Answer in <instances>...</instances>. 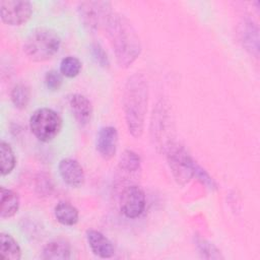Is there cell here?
Wrapping results in <instances>:
<instances>
[{"mask_svg": "<svg viewBox=\"0 0 260 260\" xmlns=\"http://www.w3.org/2000/svg\"><path fill=\"white\" fill-rule=\"evenodd\" d=\"M2 20L9 25H21L32 14V5L25 0H3L0 2Z\"/></svg>", "mask_w": 260, "mask_h": 260, "instance_id": "52a82bcc", "label": "cell"}, {"mask_svg": "<svg viewBox=\"0 0 260 260\" xmlns=\"http://www.w3.org/2000/svg\"><path fill=\"white\" fill-rule=\"evenodd\" d=\"M56 219L64 225H74L78 221V210L69 202L60 201L54 208Z\"/></svg>", "mask_w": 260, "mask_h": 260, "instance_id": "2e32d148", "label": "cell"}, {"mask_svg": "<svg viewBox=\"0 0 260 260\" xmlns=\"http://www.w3.org/2000/svg\"><path fill=\"white\" fill-rule=\"evenodd\" d=\"M59 173L63 181L74 188L84 183V172L80 164L73 158H63L59 162Z\"/></svg>", "mask_w": 260, "mask_h": 260, "instance_id": "30bf717a", "label": "cell"}, {"mask_svg": "<svg viewBox=\"0 0 260 260\" xmlns=\"http://www.w3.org/2000/svg\"><path fill=\"white\" fill-rule=\"evenodd\" d=\"M45 83L50 90H58L62 85V76L56 70H50L45 75Z\"/></svg>", "mask_w": 260, "mask_h": 260, "instance_id": "d4e9b609", "label": "cell"}, {"mask_svg": "<svg viewBox=\"0 0 260 260\" xmlns=\"http://www.w3.org/2000/svg\"><path fill=\"white\" fill-rule=\"evenodd\" d=\"M68 103L71 113L78 124L81 126L86 125L90 121L92 114V106L89 100L80 93H74L69 96Z\"/></svg>", "mask_w": 260, "mask_h": 260, "instance_id": "8fae6325", "label": "cell"}, {"mask_svg": "<svg viewBox=\"0 0 260 260\" xmlns=\"http://www.w3.org/2000/svg\"><path fill=\"white\" fill-rule=\"evenodd\" d=\"M197 247L199 252L202 254V257L204 258H211V259H218V258H222L219 254V251L209 242L199 239L197 241Z\"/></svg>", "mask_w": 260, "mask_h": 260, "instance_id": "603a6c76", "label": "cell"}, {"mask_svg": "<svg viewBox=\"0 0 260 260\" xmlns=\"http://www.w3.org/2000/svg\"><path fill=\"white\" fill-rule=\"evenodd\" d=\"M241 41L246 50L255 57L258 56L259 52V35L258 27L252 20H244L240 27Z\"/></svg>", "mask_w": 260, "mask_h": 260, "instance_id": "4fadbf2b", "label": "cell"}, {"mask_svg": "<svg viewBox=\"0 0 260 260\" xmlns=\"http://www.w3.org/2000/svg\"><path fill=\"white\" fill-rule=\"evenodd\" d=\"M61 45L59 35L51 28H37L29 34L23 46L25 55L32 61L43 62L51 59Z\"/></svg>", "mask_w": 260, "mask_h": 260, "instance_id": "3957f363", "label": "cell"}, {"mask_svg": "<svg viewBox=\"0 0 260 260\" xmlns=\"http://www.w3.org/2000/svg\"><path fill=\"white\" fill-rule=\"evenodd\" d=\"M86 240L92 253L101 258H111L115 254V249L111 241L101 232L89 230L86 232Z\"/></svg>", "mask_w": 260, "mask_h": 260, "instance_id": "7c38bea8", "label": "cell"}, {"mask_svg": "<svg viewBox=\"0 0 260 260\" xmlns=\"http://www.w3.org/2000/svg\"><path fill=\"white\" fill-rule=\"evenodd\" d=\"M71 248L64 240H54L46 244L43 249V258L48 260H67L70 258Z\"/></svg>", "mask_w": 260, "mask_h": 260, "instance_id": "5bb4252c", "label": "cell"}, {"mask_svg": "<svg viewBox=\"0 0 260 260\" xmlns=\"http://www.w3.org/2000/svg\"><path fill=\"white\" fill-rule=\"evenodd\" d=\"M120 67H129L140 55L141 44L134 27L122 14L110 12L104 23Z\"/></svg>", "mask_w": 260, "mask_h": 260, "instance_id": "6da1fadb", "label": "cell"}, {"mask_svg": "<svg viewBox=\"0 0 260 260\" xmlns=\"http://www.w3.org/2000/svg\"><path fill=\"white\" fill-rule=\"evenodd\" d=\"M167 159L177 183L185 185L192 179L196 161L182 145L170 142L167 146Z\"/></svg>", "mask_w": 260, "mask_h": 260, "instance_id": "5b68a950", "label": "cell"}, {"mask_svg": "<svg viewBox=\"0 0 260 260\" xmlns=\"http://www.w3.org/2000/svg\"><path fill=\"white\" fill-rule=\"evenodd\" d=\"M0 216L1 218H9L13 216L19 208V197L16 192L1 187L0 189Z\"/></svg>", "mask_w": 260, "mask_h": 260, "instance_id": "9a60e30c", "label": "cell"}, {"mask_svg": "<svg viewBox=\"0 0 260 260\" xmlns=\"http://www.w3.org/2000/svg\"><path fill=\"white\" fill-rule=\"evenodd\" d=\"M81 70V62L74 56H67L61 60L60 72L63 76L73 78L79 74Z\"/></svg>", "mask_w": 260, "mask_h": 260, "instance_id": "ffe728a7", "label": "cell"}, {"mask_svg": "<svg viewBox=\"0 0 260 260\" xmlns=\"http://www.w3.org/2000/svg\"><path fill=\"white\" fill-rule=\"evenodd\" d=\"M118 132L113 126H105L100 129L96 136V149L105 159H111L117 151Z\"/></svg>", "mask_w": 260, "mask_h": 260, "instance_id": "9c48e42d", "label": "cell"}, {"mask_svg": "<svg viewBox=\"0 0 260 260\" xmlns=\"http://www.w3.org/2000/svg\"><path fill=\"white\" fill-rule=\"evenodd\" d=\"M29 128L40 141L49 142L59 134L62 128V119L54 110L41 108L31 115Z\"/></svg>", "mask_w": 260, "mask_h": 260, "instance_id": "277c9868", "label": "cell"}, {"mask_svg": "<svg viewBox=\"0 0 260 260\" xmlns=\"http://www.w3.org/2000/svg\"><path fill=\"white\" fill-rule=\"evenodd\" d=\"M148 87L145 77L138 73L131 75L125 84L123 109L128 130L133 137H140L143 132Z\"/></svg>", "mask_w": 260, "mask_h": 260, "instance_id": "7a4b0ae2", "label": "cell"}, {"mask_svg": "<svg viewBox=\"0 0 260 260\" xmlns=\"http://www.w3.org/2000/svg\"><path fill=\"white\" fill-rule=\"evenodd\" d=\"M0 162H1L0 170H1L2 176H6L10 174L16 164L14 152L11 146L5 141H1V144H0Z\"/></svg>", "mask_w": 260, "mask_h": 260, "instance_id": "ac0fdd59", "label": "cell"}, {"mask_svg": "<svg viewBox=\"0 0 260 260\" xmlns=\"http://www.w3.org/2000/svg\"><path fill=\"white\" fill-rule=\"evenodd\" d=\"M140 156L132 151V150H125L121 155L119 166L125 172H136L140 168Z\"/></svg>", "mask_w": 260, "mask_h": 260, "instance_id": "44dd1931", "label": "cell"}, {"mask_svg": "<svg viewBox=\"0 0 260 260\" xmlns=\"http://www.w3.org/2000/svg\"><path fill=\"white\" fill-rule=\"evenodd\" d=\"M195 178H197V180L204 185L206 188L210 189V190H215L216 189V184L213 181V179L208 175V173L203 170L197 162L195 165V169H194V176Z\"/></svg>", "mask_w": 260, "mask_h": 260, "instance_id": "cb8c5ba5", "label": "cell"}, {"mask_svg": "<svg viewBox=\"0 0 260 260\" xmlns=\"http://www.w3.org/2000/svg\"><path fill=\"white\" fill-rule=\"evenodd\" d=\"M11 102L13 106L19 110L25 109L30 99V90L27 84L19 82L11 90Z\"/></svg>", "mask_w": 260, "mask_h": 260, "instance_id": "d6986e66", "label": "cell"}, {"mask_svg": "<svg viewBox=\"0 0 260 260\" xmlns=\"http://www.w3.org/2000/svg\"><path fill=\"white\" fill-rule=\"evenodd\" d=\"M90 52L93 60L104 68H108L110 65V61L108 58V55L104 48L99 43H92L90 46Z\"/></svg>", "mask_w": 260, "mask_h": 260, "instance_id": "7402d4cb", "label": "cell"}, {"mask_svg": "<svg viewBox=\"0 0 260 260\" xmlns=\"http://www.w3.org/2000/svg\"><path fill=\"white\" fill-rule=\"evenodd\" d=\"M111 4L105 1H84L78 5V14L82 24L89 30L95 31L101 23H105L111 12Z\"/></svg>", "mask_w": 260, "mask_h": 260, "instance_id": "8992f818", "label": "cell"}, {"mask_svg": "<svg viewBox=\"0 0 260 260\" xmlns=\"http://www.w3.org/2000/svg\"><path fill=\"white\" fill-rule=\"evenodd\" d=\"M0 258L4 260H19L21 250L17 242L8 234H0Z\"/></svg>", "mask_w": 260, "mask_h": 260, "instance_id": "e0dca14e", "label": "cell"}, {"mask_svg": "<svg viewBox=\"0 0 260 260\" xmlns=\"http://www.w3.org/2000/svg\"><path fill=\"white\" fill-rule=\"evenodd\" d=\"M145 193L137 185H131L124 189L121 195V210L128 218H136L145 208Z\"/></svg>", "mask_w": 260, "mask_h": 260, "instance_id": "ba28073f", "label": "cell"}]
</instances>
